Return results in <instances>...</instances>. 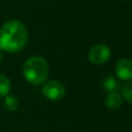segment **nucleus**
Here are the masks:
<instances>
[{
    "label": "nucleus",
    "instance_id": "nucleus-6",
    "mask_svg": "<svg viewBox=\"0 0 132 132\" xmlns=\"http://www.w3.org/2000/svg\"><path fill=\"white\" fill-rule=\"evenodd\" d=\"M123 103V96L118 92L108 93L104 99V105L108 109H119Z\"/></svg>",
    "mask_w": 132,
    "mask_h": 132
},
{
    "label": "nucleus",
    "instance_id": "nucleus-7",
    "mask_svg": "<svg viewBox=\"0 0 132 132\" xmlns=\"http://www.w3.org/2000/svg\"><path fill=\"white\" fill-rule=\"evenodd\" d=\"M102 88L107 93L118 92L121 88V82L117 77L112 75H107L102 80Z\"/></svg>",
    "mask_w": 132,
    "mask_h": 132
},
{
    "label": "nucleus",
    "instance_id": "nucleus-2",
    "mask_svg": "<svg viewBox=\"0 0 132 132\" xmlns=\"http://www.w3.org/2000/svg\"><path fill=\"white\" fill-rule=\"evenodd\" d=\"M22 71L27 81L38 86L46 81L48 76V64L44 58L34 56L24 63Z\"/></svg>",
    "mask_w": 132,
    "mask_h": 132
},
{
    "label": "nucleus",
    "instance_id": "nucleus-11",
    "mask_svg": "<svg viewBox=\"0 0 132 132\" xmlns=\"http://www.w3.org/2000/svg\"><path fill=\"white\" fill-rule=\"evenodd\" d=\"M1 59H2V51L0 48V62H1Z\"/></svg>",
    "mask_w": 132,
    "mask_h": 132
},
{
    "label": "nucleus",
    "instance_id": "nucleus-4",
    "mask_svg": "<svg viewBox=\"0 0 132 132\" xmlns=\"http://www.w3.org/2000/svg\"><path fill=\"white\" fill-rule=\"evenodd\" d=\"M42 94L46 99H48L51 101H58L64 97L65 87L59 80H56V79L47 80V81L43 82Z\"/></svg>",
    "mask_w": 132,
    "mask_h": 132
},
{
    "label": "nucleus",
    "instance_id": "nucleus-8",
    "mask_svg": "<svg viewBox=\"0 0 132 132\" xmlns=\"http://www.w3.org/2000/svg\"><path fill=\"white\" fill-rule=\"evenodd\" d=\"M2 106L7 111H14L19 107V100L15 96L8 94L4 97L3 102H2Z\"/></svg>",
    "mask_w": 132,
    "mask_h": 132
},
{
    "label": "nucleus",
    "instance_id": "nucleus-9",
    "mask_svg": "<svg viewBox=\"0 0 132 132\" xmlns=\"http://www.w3.org/2000/svg\"><path fill=\"white\" fill-rule=\"evenodd\" d=\"M10 90H11L10 79L6 75L0 73V99L4 98L6 95H8Z\"/></svg>",
    "mask_w": 132,
    "mask_h": 132
},
{
    "label": "nucleus",
    "instance_id": "nucleus-12",
    "mask_svg": "<svg viewBox=\"0 0 132 132\" xmlns=\"http://www.w3.org/2000/svg\"><path fill=\"white\" fill-rule=\"evenodd\" d=\"M126 1H131V0H126Z\"/></svg>",
    "mask_w": 132,
    "mask_h": 132
},
{
    "label": "nucleus",
    "instance_id": "nucleus-10",
    "mask_svg": "<svg viewBox=\"0 0 132 132\" xmlns=\"http://www.w3.org/2000/svg\"><path fill=\"white\" fill-rule=\"evenodd\" d=\"M122 96L124 99H126L129 103L132 104V80L126 82L122 90Z\"/></svg>",
    "mask_w": 132,
    "mask_h": 132
},
{
    "label": "nucleus",
    "instance_id": "nucleus-1",
    "mask_svg": "<svg viewBox=\"0 0 132 132\" xmlns=\"http://www.w3.org/2000/svg\"><path fill=\"white\" fill-rule=\"evenodd\" d=\"M28 31L18 20H9L0 28V48L9 54L21 52L27 44Z\"/></svg>",
    "mask_w": 132,
    "mask_h": 132
},
{
    "label": "nucleus",
    "instance_id": "nucleus-5",
    "mask_svg": "<svg viewBox=\"0 0 132 132\" xmlns=\"http://www.w3.org/2000/svg\"><path fill=\"white\" fill-rule=\"evenodd\" d=\"M116 74L120 79L130 80L132 79V60L128 58L120 59L114 67Z\"/></svg>",
    "mask_w": 132,
    "mask_h": 132
},
{
    "label": "nucleus",
    "instance_id": "nucleus-3",
    "mask_svg": "<svg viewBox=\"0 0 132 132\" xmlns=\"http://www.w3.org/2000/svg\"><path fill=\"white\" fill-rule=\"evenodd\" d=\"M110 48L103 43H97L90 47L88 52V59L95 65H101L107 62L110 58Z\"/></svg>",
    "mask_w": 132,
    "mask_h": 132
}]
</instances>
